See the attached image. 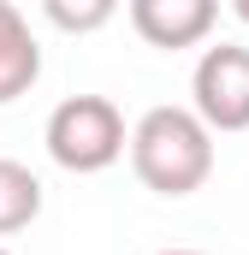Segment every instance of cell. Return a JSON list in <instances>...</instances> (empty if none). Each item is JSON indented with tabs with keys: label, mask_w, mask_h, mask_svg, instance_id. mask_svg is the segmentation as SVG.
Wrapping results in <instances>:
<instances>
[{
	"label": "cell",
	"mask_w": 249,
	"mask_h": 255,
	"mask_svg": "<svg viewBox=\"0 0 249 255\" xmlns=\"http://www.w3.org/2000/svg\"><path fill=\"white\" fill-rule=\"evenodd\" d=\"M130 172L154 196H196L214 178V125L196 107H148L130 125Z\"/></svg>",
	"instance_id": "6da1fadb"
},
{
	"label": "cell",
	"mask_w": 249,
	"mask_h": 255,
	"mask_svg": "<svg viewBox=\"0 0 249 255\" xmlns=\"http://www.w3.org/2000/svg\"><path fill=\"white\" fill-rule=\"evenodd\" d=\"M48 154L60 172H107L119 166L124 148H130V130H124V113L107 101V95H65L60 107L48 113V130H42Z\"/></svg>",
	"instance_id": "7a4b0ae2"
},
{
	"label": "cell",
	"mask_w": 249,
	"mask_h": 255,
	"mask_svg": "<svg viewBox=\"0 0 249 255\" xmlns=\"http://www.w3.org/2000/svg\"><path fill=\"white\" fill-rule=\"evenodd\" d=\"M190 107L214 125V136L249 130V48H238V42L202 48V60L190 71Z\"/></svg>",
	"instance_id": "3957f363"
},
{
	"label": "cell",
	"mask_w": 249,
	"mask_h": 255,
	"mask_svg": "<svg viewBox=\"0 0 249 255\" xmlns=\"http://www.w3.org/2000/svg\"><path fill=\"white\" fill-rule=\"evenodd\" d=\"M130 6V30L148 48H202L220 24V0H124Z\"/></svg>",
	"instance_id": "277c9868"
},
{
	"label": "cell",
	"mask_w": 249,
	"mask_h": 255,
	"mask_svg": "<svg viewBox=\"0 0 249 255\" xmlns=\"http://www.w3.org/2000/svg\"><path fill=\"white\" fill-rule=\"evenodd\" d=\"M36 77H42V42H36L30 18L12 0H0V107H12L18 95H30Z\"/></svg>",
	"instance_id": "5b68a950"
},
{
	"label": "cell",
	"mask_w": 249,
	"mask_h": 255,
	"mask_svg": "<svg viewBox=\"0 0 249 255\" xmlns=\"http://www.w3.org/2000/svg\"><path fill=\"white\" fill-rule=\"evenodd\" d=\"M42 202H48V196H42V178H36L24 160H6V154H0V238L36 226Z\"/></svg>",
	"instance_id": "8992f818"
},
{
	"label": "cell",
	"mask_w": 249,
	"mask_h": 255,
	"mask_svg": "<svg viewBox=\"0 0 249 255\" xmlns=\"http://www.w3.org/2000/svg\"><path fill=\"white\" fill-rule=\"evenodd\" d=\"M119 6L124 0H42V18L54 30H65V36H95V30L113 24Z\"/></svg>",
	"instance_id": "52a82bcc"
},
{
	"label": "cell",
	"mask_w": 249,
	"mask_h": 255,
	"mask_svg": "<svg viewBox=\"0 0 249 255\" xmlns=\"http://www.w3.org/2000/svg\"><path fill=\"white\" fill-rule=\"evenodd\" d=\"M232 12H238V18H244V24H249V0H232Z\"/></svg>",
	"instance_id": "ba28073f"
},
{
	"label": "cell",
	"mask_w": 249,
	"mask_h": 255,
	"mask_svg": "<svg viewBox=\"0 0 249 255\" xmlns=\"http://www.w3.org/2000/svg\"><path fill=\"white\" fill-rule=\"evenodd\" d=\"M160 255H208V250H160Z\"/></svg>",
	"instance_id": "9c48e42d"
},
{
	"label": "cell",
	"mask_w": 249,
	"mask_h": 255,
	"mask_svg": "<svg viewBox=\"0 0 249 255\" xmlns=\"http://www.w3.org/2000/svg\"><path fill=\"white\" fill-rule=\"evenodd\" d=\"M0 255H12V250H6V244H0Z\"/></svg>",
	"instance_id": "30bf717a"
}]
</instances>
